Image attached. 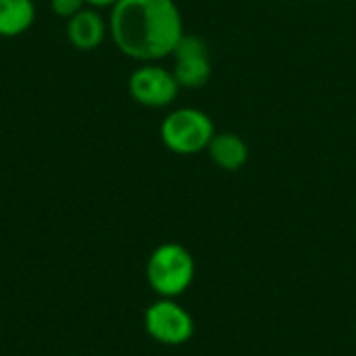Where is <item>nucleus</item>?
Segmentation results:
<instances>
[{
    "instance_id": "nucleus-4",
    "label": "nucleus",
    "mask_w": 356,
    "mask_h": 356,
    "mask_svg": "<svg viewBox=\"0 0 356 356\" xmlns=\"http://www.w3.org/2000/svg\"><path fill=\"white\" fill-rule=\"evenodd\" d=\"M194 317L177 298H156L144 313L146 334L163 346H184L194 336Z\"/></svg>"
},
{
    "instance_id": "nucleus-7",
    "label": "nucleus",
    "mask_w": 356,
    "mask_h": 356,
    "mask_svg": "<svg viewBox=\"0 0 356 356\" xmlns=\"http://www.w3.org/2000/svg\"><path fill=\"white\" fill-rule=\"evenodd\" d=\"M108 35V21L98 8L86 6L71 19H67V40L75 50H96Z\"/></svg>"
},
{
    "instance_id": "nucleus-6",
    "label": "nucleus",
    "mask_w": 356,
    "mask_h": 356,
    "mask_svg": "<svg viewBox=\"0 0 356 356\" xmlns=\"http://www.w3.org/2000/svg\"><path fill=\"white\" fill-rule=\"evenodd\" d=\"M173 75L179 88L200 90L209 83L213 65L209 56V46L200 35L184 33L173 50Z\"/></svg>"
},
{
    "instance_id": "nucleus-5",
    "label": "nucleus",
    "mask_w": 356,
    "mask_h": 356,
    "mask_svg": "<svg viewBox=\"0 0 356 356\" xmlns=\"http://www.w3.org/2000/svg\"><path fill=\"white\" fill-rule=\"evenodd\" d=\"M129 96L146 108H167L179 94V83L171 69L159 63H140L127 79Z\"/></svg>"
},
{
    "instance_id": "nucleus-2",
    "label": "nucleus",
    "mask_w": 356,
    "mask_h": 356,
    "mask_svg": "<svg viewBox=\"0 0 356 356\" xmlns=\"http://www.w3.org/2000/svg\"><path fill=\"white\" fill-rule=\"evenodd\" d=\"M196 263L179 242L159 244L146 263V282L159 298H179L194 284Z\"/></svg>"
},
{
    "instance_id": "nucleus-10",
    "label": "nucleus",
    "mask_w": 356,
    "mask_h": 356,
    "mask_svg": "<svg viewBox=\"0 0 356 356\" xmlns=\"http://www.w3.org/2000/svg\"><path fill=\"white\" fill-rule=\"evenodd\" d=\"M50 8L56 17L60 19H71L73 15H77L81 8H86L83 0H50Z\"/></svg>"
},
{
    "instance_id": "nucleus-8",
    "label": "nucleus",
    "mask_w": 356,
    "mask_h": 356,
    "mask_svg": "<svg viewBox=\"0 0 356 356\" xmlns=\"http://www.w3.org/2000/svg\"><path fill=\"white\" fill-rule=\"evenodd\" d=\"M209 159L221 171H240L250 156L248 144L234 131H217L207 148Z\"/></svg>"
},
{
    "instance_id": "nucleus-3",
    "label": "nucleus",
    "mask_w": 356,
    "mask_h": 356,
    "mask_svg": "<svg viewBox=\"0 0 356 356\" xmlns=\"http://www.w3.org/2000/svg\"><path fill=\"white\" fill-rule=\"evenodd\" d=\"M159 134L163 146L169 152L179 156H194L207 152L217 129L209 113L194 106H179L167 113V117L161 121Z\"/></svg>"
},
{
    "instance_id": "nucleus-1",
    "label": "nucleus",
    "mask_w": 356,
    "mask_h": 356,
    "mask_svg": "<svg viewBox=\"0 0 356 356\" xmlns=\"http://www.w3.org/2000/svg\"><path fill=\"white\" fill-rule=\"evenodd\" d=\"M184 33L175 0H117L111 6L108 35L131 60L159 63L171 56Z\"/></svg>"
},
{
    "instance_id": "nucleus-9",
    "label": "nucleus",
    "mask_w": 356,
    "mask_h": 356,
    "mask_svg": "<svg viewBox=\"0 0 356 356\" xmlns=\"http://www.w3.org/2000/svg\"><path fill=\"white\" fill-rule=\"evenodd\" d=\"M35 21L33 0H0V38H17Z\"/></svg>"
},
{
    "instance_id": "nucleus-11",
    "label": "nucleus",
    "mask_w": 356,
    "mask_h": 356,
    "mask_svg": "<svg viewBox=\"0 0 356 356\" xmlns=\"http://www.w3.org/2000/svg\"><path fill=\"white\" fill-rule=\"evenodd\" d=\"M86 2V6H92V8H111L117 0H83Z\"/></svg>"
}]
</instances>
